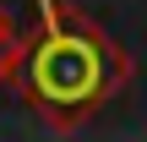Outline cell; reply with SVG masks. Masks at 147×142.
<instances>
[{"instance_id":"cell-1","label":"cell","mask_w":147,"mask_h":142,"mask_svg":"<svg viewBox=\"0 0 147 142\" xmlns=\"http://www.w3.org/2000/svg\"><path fill=\"white\" fill-rule=\"evenodd\" d=\"M98 82H104V55H98V44H87L82 33L55 27V33L38 44V55H33V88H38L44 104H55V109L87 104V99L98 93Z\"/></svg>"}]
</instances>
